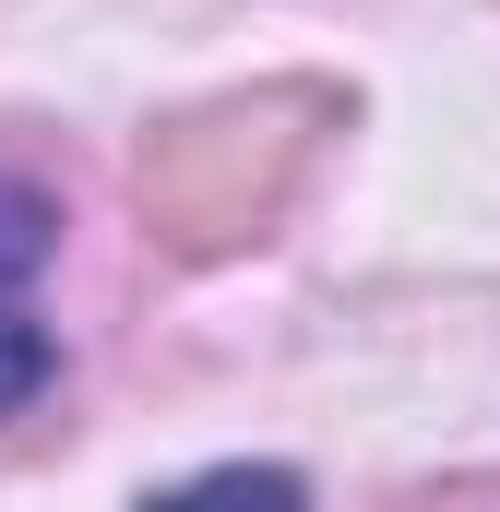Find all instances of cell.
<instances>
[{
    "label": "cell",
    "mask_w": 500,
    "mask_h": 512,
    "mask_svg": "<svg viewBox=\"0 0 500 512\" xmlns=\"http://www.w3.org/2000/svg\"><path fill=\"white\" fill-rule=\"evenodd\" d=\"M131 512H310V477L298 465H203L179 489H143Z\"/></svg>",
    "instance_id": "1"
},
{
    "label": "cell",
    "mask_w": 500,
    "mask_h": 512,
    "mask_svg": "<svg viewBox=\"0 0 500 512\" xmlns=\"http://www.w3.org/2000/svg\"><path fill=\"white\" fill-rule=\"evenodd\" d=\"M48 382H60V346H48V322H24V310L0 298V417H24Z\"/></svg>",
    "instance_id": "3"
},
{
    "label": "cell",
    "mask_w": 500,
    "mask_h": 512,
    "mask_svg": "<svg viewBox=\"0 0 500 512\" xmlns=\"http://www.w3.org/2000/svg\"><path fill=\"white\" fill-rule=\"evenodd\" d=\"M48 251H60V203L24 191V179H0V286H24Z\"/></svg>",
    "instance_id": "2"
}]
</instances>
